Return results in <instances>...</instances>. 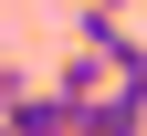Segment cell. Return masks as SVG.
<instances>
[{"mask_svg": "<svg viewBox=\"0 0 147 136\" xmlns=\"http://www.w3.org/2000/svg\"><path fill=\"white\" fill-rule=\"evenodd\" d=\"M105 84H116V73H105V52H84V42H74V63H53V94H74V105H95Z\"/></svg>", "mask_w": 147, "mask_h": 136, "instance_id": "cell-3", "label": "cell"}, {"mask_svg": "<svg viewBox=\"0 0 147 136\" xmlns=\"http://www.w3.org/2000/svg\"><path fill=\"white\" fill-rule=\"evenodd\" d=\"M21 94H32V73H21V63H0V115L21 105Z\"/></svg>", "mask_w": 147, "mask_h": 136, "instance_id": "cell-4", "label": "cell"}, {"mask_svg": "<svg viewBox=\"0 0 147 136\" xmlns=\"http://www.w3.org/2000/svg\"><path fill=\"white\" fill-rule=\"evenodd\" d=\"M105 11H137V0H105Z\"/></svg>", "mask_w": 147, "mask_h": 136, "instance_id": "cell-5", "label": "cell"}, {"mask_svg": "<svg viewBox=\"0 0 147 136\" xmlns=\"http://www.w3.org/2000/svg\"><path fill=\"white\" fill-rule=\"evenodd\" d=\"M74 31H84V52H105V73H116V84H147L137 11H105V0H84V11H74Z\"/></svg>", "mask_w": 147, "mask_h": 136, "instance_id": "cell-1", "label": "cell"}, {"mask_svg": "<svg viewBox=\"0 0 147 136\" xmlns=\"http://www.w3.org/2000/svg\"><path fill=\"white\" fill-rule=\"evenodd\" d=\"M84 136H147V84H105L84 105Z\"/></svg>", "mask_w": 147, "mask_h": 136, "instance_id": "cell-2", "label": "cell"}]
</instances>
